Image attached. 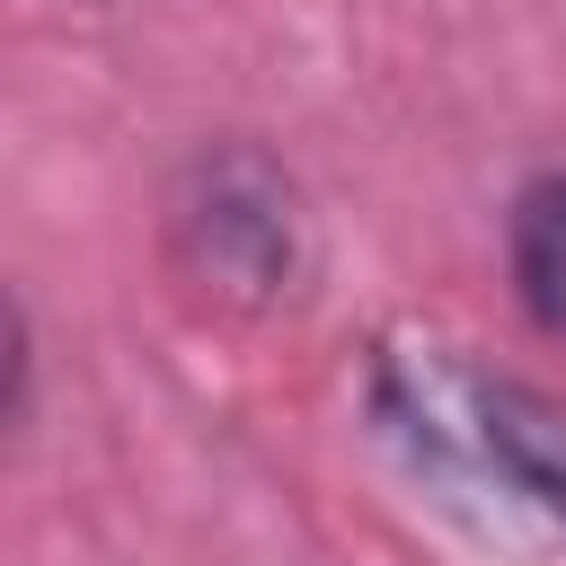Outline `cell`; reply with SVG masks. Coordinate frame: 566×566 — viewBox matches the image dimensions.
I'll use <instances>...</instances> for the list:
<instances>
[{"label": "cell", "instance_id": "6da1fadb", "mask_svg": "<svg viewBox=\"0 0 566 566\" xmlns=\"http://www.w3.org/2000/svg\"><path fill=\"white\" fill-rule=\"evenodd\" d=\"M177 248L221 292H283L301 274V203L256 150H212L177 195Z\"/></svg>", "mask_w": 566, "mask_h": 566}, {"label": "cell", "instance_id": "3957f363", "mask_svg": "<svg viewBox=\"0 0 566 566\" xmlns=\"http://www.w3.org/2000/svg\"><path fill=\"white\" fill-rule=\"evenodd\" d=\"M504 256H513L522 310H531L548 336H566V168H557V177H531V186L513 195Z\"/></svg>", "mask_w": 566, "mask_h": 566}, {"label": "cell", "instance_id": "7a4b0ae2", "mask_svg": "<svg viewBox=\"0 0 566 566\" xmlns=\"http://www.w3.org/2000/svg\"><path fill=\"white\" fill-rule=\"evenodd\" d=\"M460 424H469V451L513 486L531 495L539 513L566 522V416L513 380H460Z\"/></svg>", "mask_w": 566, "mask_h": 566}]
</instances>
